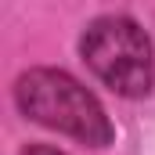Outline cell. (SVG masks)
<instances>
[{"instance_id":"1","label":"cell","mask_w":155,"mask_h":155,"mask_svg":"<svg viewBox=\"0 0 155 155\" xmlns=\"http://www.w3.org/2000/svg\"><path fill=\"white\" fill-rule=\"evenodd\" d=\"M15 97H18V108L40 126L69 134V137H76L83 144H94V148L112 141V123L105 116V108L69 72L33 69L18 79Z\"/></svg>"},{"instance_id":"2","label":"cell","mask_w":155,"mask_h":155,"mask_svg":"<svg viewBox=\"0 0 155 155\" xmlns=\"http://www.w3.org/2000/svg\"><path fill=\"white\" fill-rule=\"evenodd\" d=\"M79 51H83V61L90 65V72L108 90H116L123 97H141L152 90L155 79L152 43L137 22L119 18V15L97 18L87 25Z\"/></svg>"},{"instance_id":"3","label":"cell","mask_w":155,"mask_h":155,"mask_svg":"<svg viewBox=\"0 0 155 155\" xmlns=\"http://www.w3.org/2000/svg\"><path fill=\"white\" fill-rule=\"evenodd\" d=\"M22 155H61V152H54V148H43V144H36V148H25Z\"/></svg>"}]
</instances>
